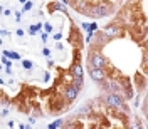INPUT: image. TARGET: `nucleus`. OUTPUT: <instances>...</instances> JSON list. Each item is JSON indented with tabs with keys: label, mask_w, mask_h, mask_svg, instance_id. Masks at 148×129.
Segmentation results:
<instances>
[{
	"label": "nucleus",
	"mask_w": 148,
	"mask_h": 129,
	"mask_svg": "<svg viewBox=\"0 0 148 129\" xmlns=\"http://www.w3.org/2000/svg\"><path fill=\"white\" fill-rule=\"evenodd\" d=\"M18 2H22V3H24V2H25V0H18Z\"/></svg>",
	"instance_id": "nucleus-11"
},
{
	"label": "nucleus",
	"mask_w": 148,
	"mask_h": 129,
	"mask_svg": "<svg viewBox=\"0 0 148 129\" xmlns=\"http://www.w3.org/2000/svg\"><path fill=\"white\" fill-rule=\"evenodd\" d=\"M104 102H106V106L114 107V109H123V107H125L123 99H121L116 92H108V94H104Z\"/></svg>",
	"instance_id": "nucleus-2"
},
{
	"label": "nucleus",
	"mask_w": 148,
	"mask_h": 129,
	"mask_svg": "<svg viewBox=\"0 0 148 129\" xmlns=\"http://www.w3.org/2000/svg\"><path fill=\"white\" fill-rule=\"evenodd\" d=\"M24 67H25V69H30V67H32V64H30L29 60H24Z\"/></svg>",
	"instance_id": "nucleus-10"
},
{
	"label": "nucleus",
	"mask_w": 148,
	"mask_h": 129,
	"mask_svg": "<svg viewBox=\"0 0 148 129\" xmlns=\"http://www.w3.org/2000/svg\"><path fill=\"white\" fill-rule=\"evenodd\" d=\"M83 77H74L73 79V86L74 87H77V89H79V91H81V89H83Z\"/></svg>",
	"instance_id": "nucleus-8"
},
{
	"label": "nucleus",
	"mask_w": 148,
	"mask_h": 129,
	"mask_svg": "<svg viewBox=\"0 0 148 129\" xmlns=\"http://www.w3.org/2000/svg\"><path fill=\"white\" fill-rule=\"evenodd\" d=\"M106 64H108V60L101 55V52L91 50V54L88 57V65H89V69H91V67H94V69H104Z\"/></svg>",
	"instance_id": "nucleus-1"
},
{
	"label": "nucleus",
	"mask_w": 148,
	"mask_h": 129,
	"mask_svg": "<svg viewBox=\"0 0 148 129\" xmlns=\"http://www.w3.org/2000/svg\"><path fill=\"white\" fill-rule=\"evenodd\" d=\"M104 34L108 37H114L120 34V27H116V25H108V27L104 29Z\"/></svg>",
	"instance_id": "nucleus-7"
},
{
	"label": "nucleus",
	"mask_w": 148,
	"mask_h": 129,
	"mask_svg": "<svg viewBox=\"0 0 148 129\" xmlns=\"http://www.w3.org/2000/svg\"><path fill=\"white\" fill-rule=\"evenodd\" d=\"M89 75H91V79L94 82H103V81H106L104 69H94V67H91V69H89Z\"/></svg>",
	"instance_id": "nucleus-3"
},
{
	"label": "nucleus",
	"mask_w": 148,
	"mask_h": 129,
	"mask_svg": "<svg viewBox=\"0 0 148 129\" xmlns=\"http://www.w3.org/2000/svg\"><path fill=\"white\" fill-rule=\"evenodd\" d=\"M108 14H110V9L106 5H98V7H92L89 10V15H92V17H104Z\"/></svg>",
	"instance_id": "nucleus-4"
},
{
	"label": "nucleus",
	"mask_w": 148,
	"mask_h": 129,
	"mask_svg": "<svg viewBox=\"0 0 148 129\" xmlns=\"http://www.w3.org/2000/svg\"><path fill=\"white\" fill-rule=\"evenodd\" d=\"M71 74H73V77H83L84 72H83V65L81 64H76L73 65V69H71Z\"/></svg>",
	"instance_id": "nucleus-6"
},
{
	"label": "nucleus",
	"mask_w": 148,
	"mask_h": 129,
	"mask_svg": "<svg viewBox=\"0 0 148 129\" xmlns=\"http://www.w3.org/2000/svg\"><path fill=\"white\" fill-rule=\"evenodd\" d=\"M89 107H88V106H84V107H81V109H79V112H81V114H88V112H89Z\"/></svg>",
	"instance_id": "nucleus-9"
},
{
	"label": "nucleus",
	"mask_w": 148,
	"mask_h": 129,
	"mask_svg": "<svg viewBox=\"0 0 148 129\" xmlns=\"http://www.w3.org/2000/svg\"><path fill=\"white\" fill-rule=\"evenodd\" d=\"M77 94H79V89L77 87H74V86H69L67 89L64 91V96H66V99L69 102H73L76 97H77Z\"/></svg>",
	"instance_id": "nucleus-5"
}]
</instances>
